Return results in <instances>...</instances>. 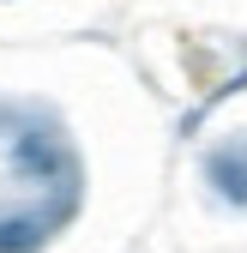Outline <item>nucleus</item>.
<instances>
[{
	"mask_svg": "<svg viewBox=\"0 0 247 253\" xmlns=\"http://www.w3.org/2000/svg\"><path fill=\"white\" fill-rule=\"evenodd\" d=\"M6 169L42 187V181H54L60 169H67V157H60V145H54L48 133H18V139L6 145Z\"/></svg>",
	"mask_w": 247,
	"mask_h": 253,
	"instance_id": "obj_1",
	"label": "nucleus"
},
{
	"mask_svg": "<svg viewBox=\"0 0 247 253\" xmlns=\"http://www.w3.org/2000/svg\"><path fill=\"white\" fill-rule=\"evenodd\" d=\"M205 181L217 187L223 205H241L247 211V145H223L205 157Z\"/></svg>",
	"mask_w": 247,
	"mask_h": 253,
	"instance_id": "obj_2",
	"label": "nucleus"
},
{
	"mask_svg": "<svg viewBox=\"0 0 247 253\" xmlns=\"http://www.w3.org/2000/svg\"><path fill=\"white\" fill-rule=\"evenodd\" d=\"M42 223L37 217H0V253H37L42 247Z\"/></svg>",
	"mask_w": 247,
	"mask_h": 253,
	"instance_id": "obj_3",
	"label": "nucleus"
}]
</instances>
